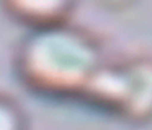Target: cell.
<instances>
[{"label": "cell", "mask_w": 152, "mask_h": 130, "mask_svg": "<svg viewBox=\"0 0 152 130\" xmlns=\"http://www.w3.org/2000/svg\"><path fill=\"white\" fill-rule=\"evenodd\" d=\"M106 57L90 31L69 21L31 29L15 52V72L25 88L51 99L83 101Z\"/></svg>", "instance_id": "6da1fadb"}, {"label": "cell", "mask_w": 152, "mask_h": 130, "mask_svg": "<svg viewBox=\"0 0 152 130\" xmlns=\"http://www.w3.org/2000/svg\"><path fill=\"white\" fill-rule=\"evenodd\" d=\"M83 103L128 124L152 120V58L105 62Z\"/></svg>", "instance_id": "7a4b0ae2"}, {"label": "cell", "mask_w": 152, "mask_h": 130, "mask_svg": "<svg viewBox=\"0 0 152 130\" xmlns=\"http://www.w3.org/2000/svg\"><path fill=\"white\" fill-rule=\"evenodd\" d=\"M77 0H0V8L18 25L31 29L67 23Z\"/></svg>", "instance_id": "3957f363"}, {"label": "cell", "mask_w": 152, "mask_h": 130, "mask_svg": "<svg viewBox=\"0 0 152 130\" xmlns=\"http://www.w3.org/2000/svg\"><path fill=\"white\" fill-rule=\"evenodd\" d=\"M0 130H30V117L17 98L0 91Z\"/></svg>", "instance_id": "277c9868"}]
</instances>
